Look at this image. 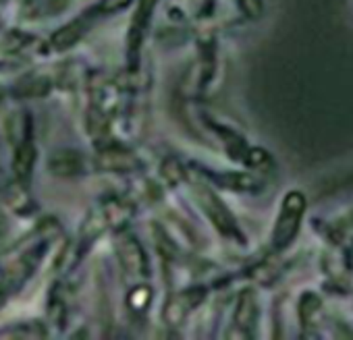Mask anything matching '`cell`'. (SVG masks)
I'll return each mask as SVG.
<instances>
[{"label": "cell", "mask_w": 353, "mask_h": 340, "mask_svg": "<svg viewBox=\"0 0 353 340\" xmlns=\"http://www.w3.org/2000/svg\"><path fill=\"white\" fill-rule=\"evenodd\" d=\"M46 334H48L46 323H38V321H19L15 326H7L0 330V336H9V338H40Z\"/></svg>", "instance_id": "cell-10"}, {"label": "cell", "mask_w": 353, "mask_h": 340, "mask_svg": "<svg viewBox=\"0 0 353 340\" xmlns=\"http://www.w3.org/2000/svg\"><path fill=\"white\" fill-rule=\"evenodd\" d=\"M305 210V200L301 193L291 191L281 206L276 224H274V233H272V243L276 249H285L291 245V241L295 239L299 224H301V216Z\"/></svg>", "instance_id": "cell-4"}, {"label": "cell", "mask_w": 353, "mask_h": 340, "mask_svg": "<svg viewBox=\"0 0 353 340\" xmlns=\"http://www.w3.org/2000/svg\"><path fill=\"white\" fill-rule=\"evenodd\" d=\"M237 5L250 17H258L262 11V0H237Z\"/></svg>", "instance_id": "cell-11"}, {"label": "cell", "mask_w": 353, "mask_h": 340, "mask_svg": "<svg viewBox=\"0 0 353 340\" xmlns=\"http://www.w3.org/2000/svg\"><path fill=\"white\" fill-rule=\"evenodd\" d=\"M9 141L13 143L11 177L26 189H32L38 164V147L34 133V116L30 110H19L9 118Z\"/></svg>", "instance_id": "cell-2"}, {"label": "cell", "mask_w": 353, "mask_h": 340, "mask_svg": "<svg viewBox=\"0 0 353 340\" xmlns=\"http://www.w3.org/2000/svg\"><path fill=\"white\" fill-rule=\"evenodd\" d=\"M69 0H26L21 7V17L28 19H42L52 17L61 11H65Z\"/></svg>", "instance_id": "cell-8"}, {"label": "cell", "mask_w": 353, "mask_h": 340, "mask_svg": "<svg viewBox=\"0 0 353 340\" xmlns=\"http://www.w3.org/2000/svg\"><path fill=\"white\" fill-rule=\"evenodd\" d=\"M5 5H7V0H0V9H3Z\"/></svg>", "instance_id": "cell-14"}, {"label": "cell", "mask_w": 353, "mask_h": 340, "mask_svg": "<svg viewBox=\"0 0 353 340\" xmlns=\"http://www.w3.org/2000/svg\"><path fill=\"white\" fill-rule=\"evenodd\" d=\"M156 3H158V0H139V3H137L133 23H131V30H129V54H131V59H133V54L137 52V48L141 44L143 32H145V28L150 23V17L154 13Z\"/></svg>", "instance_id": "cell-7"}, {"label": "cell", "mask_w": 353, "mask_h": 340, "mask_svg": "<svg viewBox=\"0 0 353 340\" xmlns=\"http://www.w3.org/2000/svg\"><path fill=\"white\" fill-rule=\"evenodd\" d=\"M52 87H54L52 75L32 71V73H26L21 79H17L9 94L15 98H42V96L50 94Z\"/></svg>", "instance_id": "cell-6"}, {"label": "cell", "mask_w": 353, "mask_h": 340, "mask_svg": "<svg viewBox=\"0 0 353 340\" xmlns=\"http://www.w3.org/2000/svg\"><path fill=\"white\" fill-rule=\"evenodd\" d=\"M5 98H7V92H5L3 87H0V104H3V102H5Z\"/></svg>", "instance_id": "cell-13"}, {"label": "cell", "mask_w": 353, "mask_h": 340, "mask_svg": "<svg viewBox=\"0 0 353 340\" xmlns=\"http://www.w3.org/2000/svg\"><path fill=\"white\" fill-rule=\"evenodd\" d=\"M127 3L129 0H102V3L90 7L88 11H83L81 15L71 19L67 25L59 28L48 38V50L50 52H67L69 48H73L75 44L81 42V38L96 25V21L100 17H106V15L121 11Z\"/></svg>", "instance_id": "cell-3"}, {"label": "cell", "mask_w": 353, "mask_h": 340, "mask_svg": "<svg viewBox=\"0 0 353 340\" xmlns=\"http://www.w3.org/2000/svg\"><path fill=\"white\" fill-rule=\"evenodd\" d=\"M59 233L61 226L57 220L46 218L32 226V231L19 241L9 245L5 255H0V307L7 305V301L32 280Z\"/></svg>", "instance_id": "cell-1"}, {"label": "cell", "mask_w": 353, "mask_h": 340, "mask_svg": "<svg viewBox=\"0 0 353 340\" xmlns=\"http://www.w3.org/2000/svg\"><path fill=\"white\" fill-rule=\"evenodd\" d=\"M119 253H121V259H123V264H125L127 270L137 272V274H145V257H143L139 245L131 237H127L125 241H121Z\"/></svg>", "instance_id": "cell-9"}, {"label": "cell", "mask_w": 353, "mask_h": 340, "mask_svg": "<svg viewBox=\"0 0 353 340\" xmlns=\"http://www.w3.org/2000/svg\"><path fill=\"white\" fill-rule=\"evenodd\" d=\"M5 233H7V216H5L3 208H0V239L5 237Z\"/></svg>", "instance_id": "cell-12"}, {"label": "cell", "mask_w": 353, "mask_h": 340, "mask_svg": "<svg viewBox=\"0 0 353 340\" xmlns=\"http://www.w3.org/2000/svg\"><path fill=\"white\" fill-rule=\"evenodd\" d=\"M46 166L54 177H77L85 173L88 162L81 151L65 147V149L52 151Z\"/></svg>", "instance_id": "cell-5"}]
</instances>
